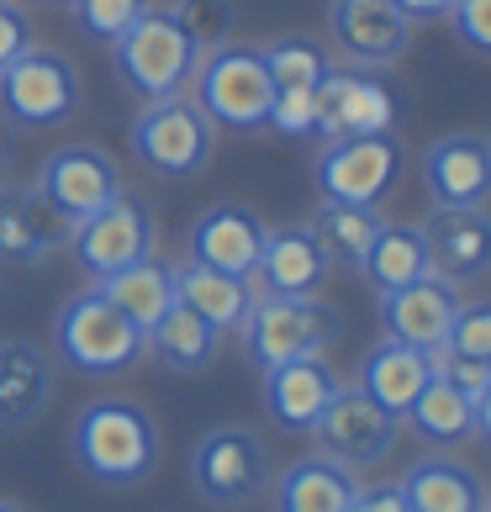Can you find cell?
<instances>
[{
	"mask_svg": "<svg viewBox=\"0 0 491 512\" xmlns=\"http://www.w3.org/2000/svg\"><path fill=\"white\" fill-rule=\"evenodd\" d=\"M69 454L85 481H96L106 491H132L159 470L164 439H159L154 412L143 402H132V396H96L74 417Z\"/></svg>",
	"mask_w": 491,
	"mask_h": 512,
	"instance_id": "cell-1",
	"label": "cell"
},
{
	"mask_svg": "<svg viewBox=\"0 0 491 512\" xmlns=\"http://www.w3.org/2000/svg\"><path fill=\"white\" fill-rule=\"evenodd\" d=\"M85 106L80 64L59 48H27L0 69V122L11 132H53L69 127Z\"/></svg>",
	"mask_w": 491,
	"mask_h": 512,
	"instance_id": "cell-2",
	"label": "cell"
},
{
	"mask_svg": "<svg viewBox=\"0 0 491 512\" xmlns=\"http://www.w3.org/2000/svg\"><path fill=\"white\" fill-rule=\"evenodd\" d=\"M127 143L148 175L159 180H196L217 154V127L206 122V111L185 96H159L143 101L127 122Z\"/></svg>",
	"mask_w": 491,
	"mask_h": 512,
	"instance_id": "cell-3",
	"label": "cell"
},
{
	"mask_svg": "<svg viewBox=\"0 0 491 512\" xmlns=\"http://www.w3.org/2000/svg\"><path fill=\"white\" fill-rule=\"evenodd\" d=\"M338 333H344V317L323 296H254L249 317L238 322L243 354H249V365L259 375L286 365V359L328 354L338 344Z\"/></svg>",
	"mask_w": 491,
	"mask_h": 512,
	"instance_id": "cell-4",
	"label": "cell"
},
{
	"mask_svg": "<svg viewBox=\"0 0 491 512\" xmlns=\"http://www.w3.org/2000/svg\"><path fill=\"white\" fill-rule=\"evenodd\" d=\"M106 48H111L117 80L138 101L180 96V90L191 85L196 64H201V48L191 43V32H185L169 11H154V6H148L122 37H111Z\"/></svg>",
	"mask_w": 491,
	"mask_h": 512,
	"instance_id": "cell-5",
	"label": "cell"
},
{
	"mask_svg": "<svg viewBox=\"0 0 491 512\" xmlns=\"http://www.w3.org/2000/svg\"><path fill=\"white\" fill-rule=\"evenodd\" d=\"M191 101L206 111L217 132H259L275 101V80L254 43H222L201 53L191 74Z\"/></svg>",
	"mask_w": 491,
	"mask_h": 512,
	"instance_id": "cell-6",
	"label": "cell"
},
{
	"mask_svg": "<svg viewBox=\"0 0 491 512\" xmlns=\"http://www.w3.org/2000/svg\"><path fill=\"white\" fill-rule=\"evenodd\" d=\"M53 354L69 370L106 381V375H122L143 359V333L90 286L80 296H69L59 307V317H53Z\"/></svg>",
	"mask_w": 491,
	"mask_h": 512,
	"instance_id": "cell-7",
	"label": "cell"
},
{
	"mask_svg": "<svg viewBox=\"0 0 491 512\" xmlns=\"http://www.w3.org/2000/svg\"><path fill=\"white\" fill-rule=\"evenodd\" d=\"M64 249L74 259V270L90 275V280H106L138 264L159 249V222H154V206L143 196L122 191L117 201H106L101 212H90L80 222H69L64 233Z\"/></svg>",
	"mask_w": 491,
	"mask_h": 512,
	"instance_id": "cell-8",
	"label": "cell"
},
{
	"mask_svg": "<svg viewBox=\"0 0 491 512\" xmlns=\"http://www.w3.org/2000/svg\"><path fill=\"white\" fill-rule=\"evenodd\" d=\"M270 481H275V465L254 428H238V423L212 428L191 449V486L212 507H249L270 491Z\"/></svg>",
	"mask_w": 491,
	"mask_h": 512,
	"instance_id": "cell-9",
	"label": "cell"
},
{
	"mask_svg": "<svg viewBox=\"0 0 491 512\" xmlns=\"http://www.w3.org/2000/svg\"><path fill=\"white\" fill-rule=\"evenodd\" d=\"M323 201H349V206H386L396 185L407 175L402 132H381V138H333L312 164Z\"/></svg>",
	"mask_w": 491,
	"mask_h": 512,
	"instance_id": "cell-10",
	"label": "cell"
},
{
	"mask_svg": "<svg viewBox=\"0 0 491 512\" xmlns=\"http://www.w3.org/2000/svg\"><path fill=\"white\" fill-rule=\"evenodd\" d=\"M402 122H407V101L396 85L381 80V69L338 64L317 85V143L381 138V132H402Z\"/></svg>",
	"mask_w": 491,
	"mask_h": 512,
	"instance_id": "cell-11",
	"label": "cell"
},
{
	"mask_svg": "<svg viewBox=\"0 0 491 512\" xmlns=\"http://www.w3.org/2000/svg\"><path fill=\"white\" fill-rule=\"evenodd\" d=\"M37 191L64 222H80L90 212H101L106 201H117L127 191V175L101 143H64L37 169Z\"/></svg>",
	"mask_w": 491,
	"mask_h": 512,
	"instance_id": "cell-12",
	"label": "cell"
},
{
	"mask_svg": "<svg viewBox=\"0 0 491 512\" xmlns=\"http://www.w3.org/2000/svg\"><path fill=\"white\" fill-rule=\"evenodd\" d=\"M312 439L328 460L349 465V470H370L381 465L386 454L402 439V423L391 412H381L360 386H338L333 402L323 407V417L312 423Z\"/></svg>",
	"mask_w": 491,
	"mask_h": 512,
	"instance_id": "cell-13",
	"label": "cell"
},
{
	"mask_svg": "<svg viewBox=\"0 0 491 512\" xmlns=\"http://www.w3.org/2000/svg\"><path fill=\"white\" fill-rule=\"evenodd\" d=\"M333 53L354 69H391L412 48V22L396 0H328Z\"/></svg>",
	"mask_w": 491,
	"mask_h": 512,
	"instance_id": "cell-14",
	"label": "cell"
},
{
	"mask_svg": "<svg viewBox=\"0 0 491 512\" xmlns=\"http://www.w3.org/2000/svg\"><path fill=\"white\" fill-rule=\"evenodd\" d=\"M264 233H270V222L249 201H212L191 222V233H185V259L206 264V270H222V275H238V280H254Z\"/></svg>",
	"mask_w": 491,
	"mask_h": 512,
	"instance_id": "cell-15",
	"label": "cell"
},
{
	"mask_svg": "<svg viewBox=\"0 0 491 512\" xmlns=\"http://www.w3.org/2000/svg\"><path fill=\"white\" fill-rule=\"evenodd\" d=\"M423 196L433 206H486L491 201V138L486 132H444L418 159Z\"/></svg>",
	"mask_w": 491,
	"mask_h": 512,
	"instance_id": "cell-16",
	"label": "cell"
},
{
	"mask_svg": "<svg viewBox=\"0 0 491 512\" xmlns=\"http://www.w3.org/2000/svg\"><path fill=\"white\" fill-rule=\"evenodd\" d=\"M333 275V259L312 222H286L264 233V249L254 264V291L259 296H323Z\"/></svg>",
	"mask_w": 491,
	"mask_h": 512,
	"instance_id": "cell-17",
	"label": "cell"
},
{
	"mask_svg": "<svg viewBox=\"0 0 491 512\" xmlns=\"http://www.w3.org/2000/svg\"><path fill=\"white\" fill-rule=\"evenodd\" d=\"M460 286L455 280H444V275H423V280H412V286H396L381 296V328L386 338H402V344L412 349H444V338H449V322H455L460 312Z\"/></svg>",
	"mask_w": 491,
	"mask_h": 512,
	"instance_id": "cell-18",
	"label": "cell"
},
{
	"mask_svg": "<svg viewBox=\"0 0 491 512\" xmlns=\"http://www.w3.org/2000/svg\"><path fill=\"white\" fill-rule=\"evenodd\" d=\"M418 227H423L433 275L455 280V286L491 275V212L486 206H433V217Z\"/></svg>",
	"mask_w": 491,
	"mask_h": 512,
	"instance_id": "cell-19",
	"label": "cell"
},
{
	"mask_svg": "<svg viewBox=\"0 0 491 512\" xmlns=\"http://www.w3.org/2000/svg\"><path fill=\"white\" fill-rule=\"evenodd\" d=\"M344 386L338 370L328 365V354L312 359H286V365L264 370V417L280 433H312V423L323 417V407L333 402V391Z\"/></svg>",
	"mask_w": 491,
	"mask_h": 512,
	"instance_id": "cell-20",
	"label": "cell"
},
{
	"mask_svg": "<svg viewBox=\"0 0 491 512\" xmlns=\"http://www.w3.org/2000/svg\"><path fill=\"white\" fill-rule=\"evenodd\" d=\"M69 222L43 201L37 185H0V264H37L64 249Z\"/></svg>",
	"mask_w": 491,
	"mask_h": 512,
	"instance_id": "cell-21",
	"label": "cell"
},
{
	"mask_svg": "<svg viewBox=\"0 0 491 512\" xmlns=\"http://www.w3.org/2000/svg\"><path fill=\"white\" fill-rule=\"evenodd\" d=\"M428 375H433V354L428 349H412V344H402V338H381V344L360 359V381L354 386H360L381 412H391L396 423H402V412L418 402Z\"/></svg>",
	"mask_w": 491,
	"mask_h": 512,
	"instance_id": "cell-22",
	"label": "cell"
},
{
	"mask_svg": "<svg viewBox=\"0 0 491 512\" xmlns=\"http://www.w3.org/2000/svg\"><path fill=\"white\" fill-rule=\"evenodd\" d=\"M53 396V359L32 338H0V428H27Z\"/></svg>",
	"mask_w": 491,
	"mask_h": 512,
	"instance_id": "cell-23",
	"label": "cell"
},
{
	"mask_svg": "<svg viewBox=\"0 0 491 512\" xmlns=\"http://www.w3.org/2000/svg\"><path fill=\"white\" fill-rule=\"evenodd\" d=\"M396 491L407 497L412 512H486V481L465 460H449V454L412 460Z\"/></svg>",
	"mask_w": 491,
	"mask_h": 512,
	"instance_id": "cell-24",
	"label": "cell"
},
{
	"mask_svg": "<svg viewBox=\"0 0 491 512\" xmlns=\"http://www.w3.org/2000/svg\"><path fill=\"white\" fill-rule=\"evenodd\" d=\"M270 491H275V512H349L360 481H354L349 465L328 460V454H307V460L280 470Z\"/></svg>",
	"mask_w": 491,
	"mask_h": 512,
	"instance_id": "cell-25",
	"label": "cell"
},
{
	"mask_svg": "<svg viewBox=\"0 0 491 512\" xmlns=\"http://www.w3.org/2000/svg\"><path fill=\"white\" fill-rule=\"evenodd\" d=\"M143 354H154L169 375H201L217 365L222 354V333L206 317H196L185 301H175L154 328L143 333Z\"/></svg>",
	"mask_w": 491,
	"mask_h": 512,
	"instance_id": "cell-26",
	"label": "cell"
},
{
	"mask_svg": "<svg viewBox=\"0 0 491 512\" xmlns=\"http://www.w3.org/2000/svg\"><path fill=\"white\" fill-rule=\"evenodd\" d=\"M254 280H238V275H222V270H206V264H175V301H185L196 317H206L217 333H238V322L249 317L254 307Z\"/></svg>",
	"mask_w": 491,
	"mask_h": 512,
	"instance_id": "cell-27",
	"label": "cell"
},
{
	"mask_svg": "<svg viewBox=\"0 0 491 512\" xmlns=\"http://www.w3.org/2000/svg\"><path fill=\"white\" fill-rule=\"evenodd\" d=\"M96 291H101L138 333H148L169 307H175V264H164V259L148 254V259H138V264H127V270L96 280Z\"/></svg>",
	"mask_w": 491,
	"mask_h": 512,
	"instance_id": "cell-28",
	"label": "cell"
},
{
	"mask_svg": "<svg viewBox=\"0 0 491 512\" xmlns=\"http://www.w3.org/2000/svg\"><path fill=\"white\" fill-rule=\"evenodd\" d=\"M402 423L418 433L428 449H460V444L476 439V402L449 386L444 375H428V386L418 391V402L402 412Z\"/></svg>",
	"mask_w": 491,
	"mask_h": 512,
	"instance_id": "cell-29",
	"label": "cell"
},
{
	"mask_svg": "<svg viewBox=\"0 0 491 512\" xmlns=\"http://www.w3.org/2000/svg\"><path fill=\"white\" fill-rule=\"evenodd\" d=\"M428 270L433 264H428L423 227H412V222H381V233H375V243L360 259V275L375 296H386L396 286H412V280H423Z\"/></svg>",
	"mask_w": 491,
	"mask_h": 512,
	"instance_id": "cell-30",
	"label": "cell"
},
{
	"mask_svg": "<svg viewBox=\"0 0 491 512\" xmlns=\"http://www.w3.org/2000/svg\"><path fill=\"white\" fill-rule=\"evenodd\" d=\"M259 59L270 69L275 90H317L338 69L323 37H307V32H280L270 43H259Z\"/></svg>",
	"mask_w": 491,
	"mask_h": 512,
	"instance_id": "cell-31",
	"label": "cell"
},
{
	"mask_svg": "<svg viewBox=\"0 0 491 512\" xmlns=\"http://www.w3.org/2000/svg\"><path fill=\"white\" fill-rule=\"evenodd\" d=\"M381 206H349V201H317L312 212V233L323 238V249L333 264H349V270H360L365 249L375 243L381 233Z\"/></svg>",
	"mask_w": 491,
	"mask_h": 512,
	"instance_id": "cell-32",
	"label": "cell"
},
{
	"mask_svg": "<svg viewBox=\"0 0 491 512\" xmlns=\"http://www.w3.org/2000/svg\"><path fill=\"white\" fill-rule=\"evenodd\" d=\"M169 16L191 32V43L201 53H212L222 43H233V32H238V6L233 0H175L169 6Z\"/></svg>",
	"mask_w": 491,
	"mask_h": 512,
	"instance_id": "cell-33",
	"label": "cell"
},
{
	"mask_svg": "<svg viewBox=\"0 0 491 512\" xmlns=\"http://www.w3.org/2000/svg\"><path fill=\"white\" fill-rule=\"evenodd\" d=\"M69 11H74V27H80L90 43H111V37H122L148 11V0H74Z\"/></svg>",
	"mask_w": 491,
	"mask_h": 512,
	"instance_id": "cell-34",
	"label": "cell"
},
{
	"mask_svg": "<svg viewBox=\"0 0 491 512\" xmlns=\"http://www.w3.org/2000/svg\"><path fill=\"white\" fill-rule=\"evenodd\" d=\"M444 349H455L465 359H481V365H491V301H460V312L455 322H449V338H444Z\"/></svg>",
	"mask_w": 491,
	"mask_h": 512,
	"instance_id": "cell-35",
	"label": "cell"
},
{
	"mask_svg": "<svg viewBox=\"0 0 491 512\" xmlns=\"http://www.w3.org/2000/svg\"><path fill=\"white\" fill-rule=\"evenodd\" d=\"M264 127L286 132V138H312L317 143V90H275Z\"/></svg>",
	"mask_w": 491,
	"mask_h": 512,
	"instance_id": "cell-36",
	"label": "cell"
},
{
	"mask_svg": "<svg viewBox=\"0 0 491 512\" xmlns=\"http://www.w3.org/2000/svg\"><path fill=\"white\" fill-rule=\"evenodd\" d=\"M444 22H449V32H455V43L465 53L491 59V0H455Z\"/></svg>",
	"mask_w": 491,
	"mask_h": 512,
	"instance_id": "cell-37",
	"label": "cell"
},
{
	"mask_svg": "<svg viewBox=\"0 0 491 512\" xmlns=\"http://www.w3.org/2000/svg\"><path fill=\"white\" fill-rule=\"evenodd\" d=\"M433 375H444L455 391H465L470 402L481 396V386L491 381V365H481V359H465L455 349H433Z\"/></svg>",
	"mask_w": 491,
	"mask_h": 512,
	"instance_id": "cell-38",
	"label": "cell"
},
{
	"mask_svg": "<svg viewBox=\"0 0 491 512\" xmlns=\"http://www.w3.org/2000/svg\"><path fill=\"white\" fill-rule=\"evenodd\" d=\"M37 43V27L32 16L16 6V0H0V69H6L11 59H22V53Z\"/></svg>",
	"mask_w": 491,
	"mask_h": 512,
	"instance_id": "cell-39",
	"label": "cell"
},
{
	"mask_svg": "<svg viewBox=\"0 0 491 512\" xmlns=\"http://www.w3.org/2000/svg\"><path fill=\"white\" fill-rule=\"evenodd\" d=\"M349 512H412V507H407V497L396 486H360L354 502H349Z\"/></svg>",
	"mask_w": 491,
	"mask_h": 512,
	"instance_id": "cell-40",
	"label": "cell"
},
{
	"mask_svg": "<svg viewBox=\"0 0 491 512\" xmlns=\"http://www.w3.org/2000/svg\"><path fill=\"white\" fill-rule=\"evenodd\" d=\"M449 6H455V0H396V11H402L412 27H418V22H444Z\"/></svg>",
	"mask_w": 491,
	"mask_h": 512,
	"instance_id": "cell-41",
	"label": "cell"
},
{
	"mask_svg": "<svg viewBox=\"0 0 491 512\" xmlns=\"http://www.w3.org/2000/svg\"><path fill=\"white\" fill-rule=\"evenodd\" d=\"M476 439L491 449V381H486L481 396H476Z\"/></svg>",
	"mask_w": 491,
	"mask_h": 512,
	"instance_id": "cell-42",
	"label": "cell"
},
{
	"mask_svg": "<svg viewBox=\"0 0 491 512\" xmlns=\"http://www.w3.org/2000/svg\"><path fill=\"white\" fill-rule=\"evenodd\" d=\"M6 169H11V143H6V132H0V185H6Z\"/></svg>",
	"mask_w": 491,
	"mask_h": 512,
	"instance_id": "cell-43",
	"label": "cell"
},
{
	"mask_svg": "<svg viewBox=\"0 0 491 512\" xmlns=\"http://www.w3.org/2000/svg\"><path fill=\"white\" fill-rule=\"evenodd\" d=\"M0 512H27V507H16V502H0Z\"/></svg>",
	"mask_w": 491,
	"mask_h": 512,
	"instance_id": "cell-44",
	"label": "cell"
},
{
	"mask_svg": "<svg viewBox=\"0 0 491 512\" xmlns=\"http://www.w3.org/2000/svg\"><path fill=\"white\" fill-rule=\"evenodd\" d=\"M43 6H74V0H43Z\"/></svg>",
	"mask_w": 491,
	"mask_h": 512,
	"instance_id": "cell-45",
	"label": "cell"
},
{
	"mask_svg": "<svg viewBox=\"0 0 491 512\" xmlns=\"http://www.w3.org/2000/svg\"><path fill=\"white\" fill-rule=\"evenodd\" d=\"M486 512H491V491H486Z\"/></svg>",
	"mask_w": 491,
	"mask_h": 512,
	"instance_id": "cell-46",
	"label": "cell"
}]
</instances>
